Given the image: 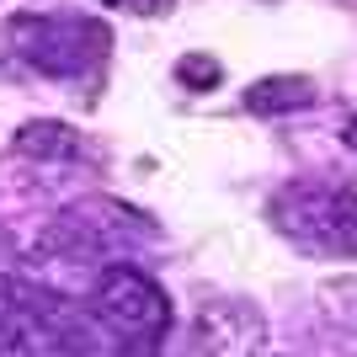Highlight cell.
<instances>
[{"label": "cell", "instance_id": "cell-1", "mask_svg": "<svg viewBox=\"0 0 357 357\" xmlns=\"http://www.w3.org/2000/svg\"><path fill=\"white\" fill-rule=\"evenodd\" d=\"M272 224L310 256H357V181H288Z\"/></svg>", "mask_w": 357, "mask_h": 357}, {"label": "cell", "instance_id": "cell-2", "mask_svg": "<svg viewBox=\"0 0 357 357\" xmlns=\"http://www.w3.org/2000/svg\"><path fill=\"white\" fill-rule=\"evenodd\" d=\"M6 38L38 75H59V80L86 75L107 59V27L91 16H16Z\"/></svg>", "mask_w": 357, "mask_h": 357}, {"label": "cell", "instance_id": "cell-3", "mask_svg": "<svg viewBox=\"0 0 357 357\" xmlns=\"http://www.w3.org/2000/svg\"><path fill=\"white\" fill-rule=\"evenodd\" d=\"M91 310L118 342H155L165 331V314H171V298L160 294L155 278H144L139 267H107L96 294H91Z\"/></svg>", "mask_w": 357, "mask_h": 357}, {"label": "cell", "instance_id": "cell-4", "mask_svg": "<svg viewBox=\"0 0 357 357\" xmlns=\"http://www.w3.org/2000/svg\"><path fill=\"white\" fill-rule=\"evenodd\" d=\"M314 102V86L310 80H261V86L245 91V107L251 112H288V107H310Z\"/></svg>", "mask_w": 357, "mask_h": 357}, {"label": "cell", "instance_id": "cell-5", "mask_svg": "<svg viewBox=\"0 0 357 357\" xmlns=\"http://www.w3.org/2000/svg\"><path fill=\"white\" fill-rule=\"evenodd\" d=\"M22 149H27V155H59V160H75V155H80V134L64 128V123H32V128H22Z\"/></svg>", "mask_w": 357, "mask_h": 357}, {"label": "cell", "instance_id": "cell-6", "mask_svg": "<svg viewBox=\"0 0 357 357\" xmlns=\"http://www.w3.org/2000/svg\"><path fill=\"white\" fill-rule=\"evenodd\" d=\"M320 304H326V314L342 331L357 336V278H336V283H326V288H320Z\"/></svg>", "mask_w": 357, "mask_h": 357}, {"label": "cell", "instance_id": "cell-7", "mask_svg": "<svg viewBox=\"0 0 357 357\" xmlns=\"http://www.w3.org/2000/svg\"><path fill=\"white\" fill-rule=\"evenodd\" d=\"M181 80H187V86H219V64L203 59V54H192V59L181 64Z\"/></svg>", "mask_w": 357, "mask_h": 357}, {"label": "cell", "instance_id": "cell-8", "mask_svg": "<svg viewBox=\"0 0 357 357\" xmlns=\"http://www.w3.org/2000/svg\"><path fill=\"white\" fill-rule=\"evenodd\" d=\"M102 6H112V11H128V16H165L176 0H102Z\"/></svg>", "mask_w": 357, "mask_h": 357}, {"label": "cell", "instance_id": "cell-9", "mask_svg": "<svg viewBox=\"0 0 357 357\" xmlns=\"http://www.w3.org/2000/svg\"><path fill=\"white\" fill-rule=\"evenodd\" d=\"M347 144H352V149H357V118H352V123H347Z\"/></svg>", "mask_w": 357, "mask_h": 357}]
</instances>
